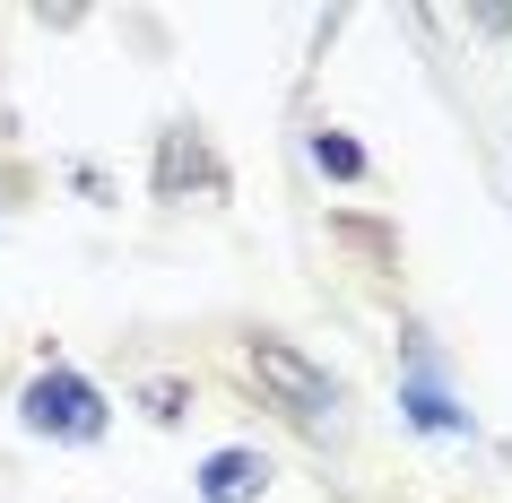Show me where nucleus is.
Masks as SVG:
<instances>
[{
    "mask_svg": "<svg viewBox=\"0 0 512 503\" xmlns=\"http://www.w3.org/2000/svg\"><path fill=\"white\" fill-rule=\"evenodd\" d=\"M235 356H243V382L261 391V408H278L287 425H313V434L339 425V399H348V391H339V373L313 365L296 339H278V330H243Z\"/></svg>",
    "mask_w": 512,
    "mask_h": 503,
    "instance_id": "obj_1",
    "label": "nucleus"
},
{
    "mask_svg": "<svg viewBox=\"0 0 512 503\" xmlns=\"http://www.w3.org/2000/svg\"><path fill=\"white\" fill-rule=\"evenodd\" d=\"M18 417H27V434H53V443H96L105 434V391L79 382L70 365H44L18 399Z\"/></svg>",
    "mask_w": 512,
    "mask_h": 503,
    "instance_id": "obj_2",
    "label": "nucleus"
},
{
    "mask_svg": "<svg viewBox=\"0 0 512 503\" xmlns=\"http://www.w3.org/2000/svg\"><path fill=\"white\" fill-rule=\"evenodd\" d=\"M270 495V460L252 443L235 451H209V469H200V503H261Z\"/></svg>",
    "mask_w": 512,
    "mask_h": 503,
    "instance_id": "obj_3",
    "label": "nucleus"
},
{
    "mask_svg": "<svg viewBox=\"0 0 512 503\" xmlns=\"http://www.w3.org/2000/svg\"><path fill=\"white\" fill-rule=\"evenodd\" d=\"M183 174H209V183H217V165L200 157V139H191V131H165L157 139V200H183Z\"/></svg>",
    "mask_w": 512,
    "mask_h": 503,
    "instance_id": "obj_4",
    "label": "nucleus"
},
{
    "mask_svg": "<svg viewBox=\"0 0 512 503\" xmlns=\"http://www.w3.org/2000/svg\"><path fill=\"white\" fill-rule=\"evenodd\" d=\"M400 399H408V417L426 425V434H460V425H469V417L452 408V399L434 391V373H408V382H400Z\"/></svg>",
    "mask_w": 512,
    "mask_h": 503,
    "instance_id": "obj_5",
    "label": "nucleus"
},
{
    "mask_svg": "<svg viewBox=\"0 0 512 503\" xmlns=\"http://www.w3.org/2000/svg\"><path fill=\"white\" fill-rule=\"evenodd\" d=\"M313 165L339 174V183H365V148H356L348 131H313Z\"/></svg>",
    "mask_w": 512,
    "mask_h": 503,
    "instance_id": "obj_6",
    "label": "nucleus"
},
{
    "mask_svg": "<svg viewBox=\"0 0 512 503\" xmlns=\"http://www.w3.org/2000/svg\"><path fill=\"white\" fill-rule=\"evenodd\" d=\"M139 399H148V417H157V425H183V382H148V391H139Z\"/></svg>",
    "mask_w": 512,
    "mask_h": 503,
    "instance_id": "obj_7",
    "label": "nucleus"
}]
</instances>
